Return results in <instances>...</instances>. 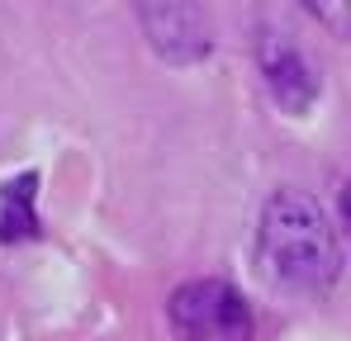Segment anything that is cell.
I'll list each match as a JSON object with an SVG mask.
<instances>
[{
	"label": "cell",
	"mask_w": 351,
	"mask_h": 341,
	"mask_svg": "<svg viewBox=\"0 0 351 341\" xmlns=\"http://www.w3.org/2000/svg\"><path fill=\"white\" fill-rule=\"evenodd\" d=\"M256 261L261 275L285 289L318 299L342 280V237L328 218V209L304 194V190H276L261 204V223H256Z\"/></svg>",
	"instance_id": "cell-1"
},
{
	"label": "cell",
	"mask_w": 351,
	"mask_h": 341,
	"mask_svg": "<svg viewBox=\"0 0 351 341\" xmlns=\"http://www.w3.org/2000/svg\"><path fill=\"white\" fill-rule=\"evenodd\" d=\"M176 341H252V308L223 280H185L167 303Z\"/></svg>",
	"instance_id": "cell-2"
},
{
	"label": "cell",
	"mask_w": 351,
	"mask_h": 341,
	"mask_svg": "<svg viewBox=\"0 0 351 341\" xmlns=\"http://www.w3.org/2000/svg\"><path fill=\"white\" fill-rule=\"evenodd\" d=\"M138 24L147 48L171 62V66H195L214 53V19L204 0H133Z\"/></svg>",
	"instance_id": "cell-3"
},
{
	"label": "cell",
	"mask_w": 351,
	"mask_h": 341,
	"mask_svg": "<svg viewBox=\"0 0 351 341\" xmlns=\"http://www.w3.org/2000/svg\"><path fill=\"white\" fill-rule=\"evenodd\" d=\"M256 62H261V76H266V90L271 100L285 114H308L318 100V71L313 62L304 57V48H294L285 34L266 29L261 43H256Z\"/></svg>",
	"instance_id": "cell-4"
},
{
	"label": "cell",
	"mask_w": 351,
	"mask_h": 341,
	"mask_svg": "<svg viewBox=\"0 0 351 341\" xmlns=\"http://www.w3.org/2000/svg\"><path fill=\"white\" fill-rule=\"evenodd\" d=\"M34 185H38V175H19V180L0 185V242H14V237H34L38 232Z\"/></svg>",
	"instance_id": "cell-5"
},
{
	"label": "cell",
	"mask_w": 351,
	"mask_h": 341,
	"mask_svg": "<svg viewBox=\"0 0 351 341\" xmlns=\"http://www.w3.org/2000/svg\"><path fill=\"white\" fill-rule=\"evenodd\" d=\"M304 10L337 38H351V0H304Z\"/></svg>",
	"instance_id": "cell-6"
},
{
	"label": "cell",
	"mask_w": 351,
	"mask_h": 341,
	"mask_svg": "<svg viewBox=\"0 0 351 341\" xmlns=\"http://www.w3.org/2000/svg\"><path fill=\"white\" fill-rule=\"evenodd\" d=\"M342 223H347V232H351V185L342 190Z\"/></svg>",
	"instance_id": "cell-7"
}]
</instances>
